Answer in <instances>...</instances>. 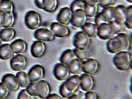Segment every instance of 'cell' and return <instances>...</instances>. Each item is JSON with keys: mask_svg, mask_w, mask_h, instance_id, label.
<instances>
[{"mask_svg": "<svg viewBox=\"0 0 132 99\" xmlns=\"http://www.w3.org/2000/svg\"><path fill=\"white\" fill-rule=\"evenodd\" d=\"M26 89L34 98H47L51 92L50 84L44 80H40L36 83H30Z\"/></svg>", "mask_w": 132, "mask_h": 99, "instance_id": "obj_1", "label": "cell"}, {"mask_svg": "<svg viewBox=\"0 0 132 99\" xmlns=\"http://www.w3.org/2000/svg\"><path fill=\"white\" fill-rule=\"evenodd\" d=\"M113 62L119 71H128L131 65V53L128 51H122L116 53L113 58Z\"/></svg>", "mask_w": 132, "mask_h": 99, "instance_id": "obj_2", "label": "cell"}, {"mask_svg": "<svg viewBox=\"0 0 132 99\" xmlns=\"http://www.w3.org/2000/svg\"><path fill=\"white\" fill-rule=\"evenodd\" d=\"M25 24L29 29H37L42 25V17L37 12L30 11L25 16Z\"/></svg>", "mask_w": 132, "mask_h": 99, "instance_id": "obj_3", "label": "cell"}, {"mask_svg": "<svg viewBox=\"0 0 132 99\" xmlns=\"http://www.w3.org/2000/svg\"><path fill=\"white\" fill-rule=\"evenodd\" d=\"M75 48L80 50H87L90 45V38L83 31L78 32L73 38Z\"/></svg>", "mask_w": 132, "mask_h": 99, "instance_id": "obj_4", "label": "cell"}, {"mask_svg": "<svg viewBox=\"0 0 132 99\" xmlns=\"http://www.w3.org/2000/svg\"><path fill=\"white\" fill-rule=\"evenodd\" d=\"M10 66L15 71H21L25 69L27 66V59L24 55L17 54L11 59Z\"/></svg>", "mask_w": 132, "mask_h": 99, "instance_id": "obj_5", "label": "cell"}, {"mask_svg": "<svg viewBox=\"0 0 132 99\" xmlns=\"http://www.w3.org/2000/svg\"><path fill=\"white\" fill-rule=\"evenodd\" d=\"M107 48L109 52L112 54L120 52L124 50V45L120 38L117 35L108 40L107 43Z\"/></svg>", "mask_w": 132, "mask_h": 99, "instance_id": "obj_6", "label": "cell"}, {"mask_svg": "<svg viewBox=\"0 0 132 99\" xmlns=\"http://www.w3.org/2000/svg\"><path fill=\"white\" fill-rule=\"evenodd\" d=\"M53 74L55 78L60 81H64L70 76L68 67L63 63H57L53 69Z\"/></svg>", "mask_w": 132, "mask_h": 99, "instance_id": "obj_7", "label": "cell"}, {"mask_svg": "<svg viewBox=\"0 0 132 99\" xmlns=\"http://www.w3.org/2000/svg\"><path fill=\"white\" fill-rule=\"evenodd\" d=\"M87 22V16L84 10H78L73 12L71 23L73 26L81 28Z\"/></svg>", "mask_w": 132, "mask_h": 99, "instance_id": "obj_8", "label": "cell"}, {"mask_svg": "<svg viewBox=\"0 0 132 99\" xmlns=\"http://www.w3.org/2000/svg\"><path fill=\"white\" fill-rule=\"evenodd\" d=\"M2 83L5 85L10 92H16L21 87L16 76L12 74L4 75L2 78Z\"/></svg>", "mask_w": 132, "mask_h": 99, "instance_id": "obj_9", "label": "cell"}, {"mask_svg": "<svg viewBox=\"0 0 132 99\" xmlns=\"http://www.w3.org/2000/svg\"><path fill=\"white\" fill-rule=\"evenodd\" d=\"M50 30L56 37L64 38L68 37L70 34V30L67 25L60 23L53 22L51 24Z\"/></svg>", "mask_w": 132, "mask_h": 99, "instance_id": "obj_10", "label": "cell"}, {"mask_svg": "<svg viewBox=\"0 0 132 99\" xmlns=\"http://www.w3.org/2000/svg\"><path fill=\"white\" fill-rule=\"evenodd\" d=\"M45 75V69L42 66L36 65L29 70L28 76L30 83H36L42 80Z\"/></svg>", "mask_w": 132, "mask_h": 99, "instance_id": "obj_11", "label": "cell"}, {"mask_svg": "<svg viewBox=\"0 0 132 99\" xmlns=\"http://www.w3.org/2000/svg\"><path fill=\"white\" fill-rule=\"evenodd\" d=\"M96 82L93 75L84 73L80 76V88L84 92L93 91Z\"/></svg>", "mask_w": 132, "mask_h": 99, "instance_id": "obj_12", "label": "cell"}, {"mask_svg": "<svg viewBox=\"0 0 132 99\" xmlns=\"http://www.w3.org/2000/svg\"><path fill=\"white\" fill-rule=\"evenodd\" d=\"M100 65L97 60L93 58H89L82 63V71L84 73L94 75L99 71Z\"/></svg>", "mask_w": 132, "mask_h": 99, "instance_id": "obj_13", "label": "cell"}, {"mask_svg": "<svg viewBox=\"0 0 132 99\" xmlns=\"http://www.w3.org/2000/svg\"><path fill=\"white\" fill-rule=\"evenodd\" d=\"M114 32L110 23H104L97 27V36L102 40H109L114 37Z\"/></svg>", "mask_w": 132, "mask_h": 99, "instance_id": "obj_14", "label": "cell"}, {"mask_svg": "<svg viewBox=\"0 0 132 99\" xmlns=\"http://www.w3.org/2000/svg\"><path fill=\"white\" fill-rule=\"evenodd\" d=\"M64 86L67 90L71 93L75 94L80 88V76L78 75H73L69 77L66 80H64Z\"/></svg>", "mask_w": 132, "mask_h": 99, "instance_id": "obj_15", "label": "cell"}, {"mask_svg": "<svg viewBox=\"0 0 132 99\" xmlns=\"http://www.w3.org/2000/svg\"><path fill=\"white\" fill-rule=\"evenodd\" d=\"M34 37L38 40L42 41L44 42H48L54 40L55 36L51 30L42 28L39 29H37V30H36Z\"/></svg>", "mask_w": 132, "mask_h": 99, "instance_id": "obj_16", "label": "cell"}, {"mask_svg": "<svg viewBox=\"0 0 132 99\" xmlns=\"http://www.w3.org/2000/svg\"><path fill=\"white\" fill-rule=\"evenodd\" d=\"M46 50L47 46L44 42L40 40L36 41L31 47V54L36 58H40L45 55Z\"/></svg>", "mask_w": 132, "mask_h": 99, "instance_id": "obj_17", "label": "cell"}, {"mask_svg": "<svg viewBox=\"0 0 132 99\" xmlns=\"http://www.w3.org/2000/svg\"><path fill=\"white\" fill-rule=\"evenodd\" d=\"M73 16V11L70 7H65L62 8L58 14L56 19L58 22L64 24V25H68L71 22V20Z\"/></svg>", "mask_w": 132, "mask_h": 99, "instance_id": "obj_18", "label": "cell"}, {"mask_svg": "<svg viewBox=\"0 0 132 99\" xmlns=\"http://www.w3.org/2000/svg\"><path fill=\"white\" fill-rule=\"evenodd\" d=\"M14 54H24L27 50V44L22 39H18L11 43Z\"/></svg>", "mask_w": 132, "mask_h": 99, "instance_id": "obj_19", "label": "cell"}, {"mask_svg": "<svg viewBox=\"0 0 132 99\" xmlns=\"http://www.w3.org/2000/svg\"><path fill=\"white\" fill-rule=\"evenodd\" d=\"M126 6L122 4L114 7V19L118 22L125 24L126 21Z\"/></svg>", "mask_w": 132, "mask_h": 99, "instance_id": "obj_20", "label": "cell"}, {"mask_svg": "<svg viewBox=\"0 0 132 99\" xmlns=\"http://www.w3.org/2000/svg\"><path fill=\"white\" fill-rule=\"evenodd\" d=\"M16 35V30L12 27L4 28L0 31V37H1V40L5 42L11 41L12 40L14 39Z\"/></svg>", "mask_w": 132, "mask_h": 99, "instance_id": "obj_21", "label": "cell"}, {"mask_svg": "<svg viewBox=\"0 0 132 99\" xmlns=\"http://www.w3.org/2000/svg\"><path fill=\"white\" fill-rule=\"evenodd\" d=\"M68 67L70 73L74 75H78L82 72V62L78 58L73 59Z\"/></svg>", "mask_w": 132, "mask_h": 99, "instance_id": "obj_22", "label": "cell"}, {"mask_svg": "<svg viewBox=\"0 0 132 99\" xmlns=\"http://www.w3.org/2000/svg\"><path fill=\"white\" fill-rule=\"evenodd\" d=\"M14 52L11 44H4L0 46V59L2 60H8L13 57Z\"/></svg>", "mask_w": 132, "mask_h": 99, "instance_id": "obj_23", "label": "cell"}, {"mask_svg": "<svg viewBox=\"0 0 132 99\" xmlns=\"http://www.w3.org/2000/svg\"><path fill=\"white\" fill-rule=\"evenodd\" d=\"M81 28L82 31L90 38H94L97 36V26L95 23L87 22Z\"/></svg>", "mask_w": 132, "mask_h": 99, "instance_id": "obj_24", "label": "cell"}, {"mask_svg": "<svg viewBox=\"0 0 132 99\" xmlns=\"http://www.w3.org/2000/svg\"><path fill=\"white\" fill-rule=\"evenodd\" d=\"M76 58V55H75L73 50L68 49L64 51L61 55L60 57V62L61 63L64 64L66 66H68V65L70 64L73 59Z\"/></svg>", "mask_w": 132, "mask_h": 99, "instance_id": "obj_25", "label": "cell"}, {"mask_svg": "<svg viewBox=\"0 0 132 99\" xmlns=\"http://www.w3.org/2000/svg\"><path fill=\"white\" fill-rule=\"evenodd\" d=\"M43 10L47 13H53L58 7V0H43Z\"/></svg>", "mask_w": 132, "mask_h": 99, "instance_id": "obj_26", "label": "cell"}, {"mask_svg": "<svg viewBox=\"0 0 132 99\" xmlns=\"http://www.w3.org/2000/svg\"><path fill=\"white\" fill-rule=\"evenodd\" d=\"M16 76L17 79H18L21 87L26 89L29 86V84L30 83L28 74H27L26 72H24L22 71H19Z\"/></svg>", "mask_w": 132, "mask_h": 99, "instance_id": "obj_27", "label": "cell"}, {"mask_svg": "<svg viewBox=\"0 0 132 99\" xmlns=\"http://www.w3.org/2000/svg\"><path fill=\"white\" fill-rule=\"evenodd\" d=\"M14 6L11 0H1L0 3V12L4 14L14 13Z\"/></svg>", "mask_w": 132, "mask_h": 99, "instance_id": "obj_28", "label": "cell"}, {"mask_svg": "<svg viewBox=\"0 0 132 99\" xmlns=\"http://www.w3.org/2000/svg\"><path fill=\"white\" fill-rule=\"evenodd\" d=\"M102 14L105 17V20L108 23L114 21V6H109L104 7L102 11Z\"/></svg>", "mask_w": 132, "mask_h": 99, "instance_id": "obj_29", "label": "cell"}, {"mask_svg": "<svg viewBox=\"0 0 132 99\" xmlns=\"http://www.w3.org/2000/svg\"><path fill=\"white\" fill-rule=\"evenodd\" d=\"M117 35L122 40L124 45V50L125 51H129L131 47V40L130 36L128 34H127V33L123 32L120 33Z\"/></svg>", "mask_w": 132, "mask_h": 99, "instance_id": "obj_30", "label": "cell"}, {"mask_svg": "<svg viewBox=\"0 0 132 99\" xmlns=\"http://www.w3.org/2000/svg\"><path fill=\"white\" fill-rule=\"evenodd\" d=\"M73 51L76 58L79 59L82 63L90 58V53L87 51V50H80L76 48L73 50Z\"/></svg>", "mask_w": 132, "mask_h": 99, "instance_id": "obj_31", "label": "cell"}, {"mask_svg": "<svg viewBox=\"0 0 132 99\" xmlns=\"http://www.w3.org/2000/svg\"><path fill=\"white\" fill-rule=\"evenodd\" d=\"M84 11L87 17H94L99 11V4L90 6L86 4Z\"/></svg>", "mask_w": 132, "mask_h": 99, "instance_id": "obj_32", "label": "cell"}, {"mask_svg": "<svg viewBox=\"0 0 132 99\" xmlns=\"http://www.w3.org/2000/svg\"><path fill=\"white\" fill-rule=\"evenodd\" d=\"M110 24L111 25L113 32H114L115 35H117L120 33L124 32L126 31V26L125 24L118 22L115 20L110 22Z\"/></svg>", "mask_w": 132, "mask_h": 99, "instance_id": "obj_33", "label": "cell"}, {"mask_svg": "<svg viewBox=\"0 0 132 99\" xmlns=\"http://www.w3.org/2000/svg\"><path fill=\"white\" fill-rule=\"evenodd\" d=\"M126 27L128 29H132V6L126 7V21L125 22Z\"/></svg>", "mask_w": 132, "mask_h": 99, "instance_id": "obj_34", "label": "cell"}, {"mask_svg": "<svg viewBox=\"0 0 132 99\" xmlns=\"http://www.w3.org/2000/svg\"><path fill=\"white\" fill-rule=\"evenodd\" d=\"M15 24V15L14 13L5 14V23L4 28L12 27Z\"/></svg>", "mask_w": 132, "mask_h": 99, "instance_id": "obj_35", "label": "cell"}, {"mask_svg": "<svg viewBox=\"0 0 132 99\" xmlns=\"http://www.w3.org/2000/svg\"><path fill=\"white\" fill-rule=\"evenodd\" d=\"M85 4V3L84 2L83 0H75L71 3L70 9L73 12L78 10H84Z\"/></svg>", "mask_w": 132, "mask_h": 99, "instance_id": "obj_36", "label": "cell"}, {"mask_svg": "<svg viewBox=\"0 0 132 99\" xmlns=\"http://www.w3.org/2000/svg\"><path fill=\"white\" fill-rule=\"evenodd\" d=\"M9 95H10V91L2 82L0 83V98H6Z\"/></svg>", "mask_w": 132, "mask_h": 99, "instance_id": "obj_37", "label": "cell"}, {"mask_svg": "<svg viewBox=\"0 0 132 99\" xmlns=\"http://www.w3.org/2000/svg\"><path fill=\"white\" fill-rule=\"evenodd\" d=\"M95 24L97 25V26H99L101 24H104V23H108L107 22V21L105 20V17L102 14V12L101 13H97L95 16V19H94Z\"/></svg>", "mask_w": 132, "mask_h": 99, "instance_id": "obj_38", "label": "cell"}, {"mask_svg": "<svg viewBox=\"0 0 132 99\" xmlns=\"http://www.w3.org/2000/svg\"><path fill=\"white\" fill-rule=\"evenodd\" d=\"M60 94L61 97L64 98H68V97L72 94L66 88L64 83L61 85L60 87Z\"/></svg>", "mask_w": 132, "mask_h": 99, "instance_id": "obj_39", "label": "cell"}, {"mask_svg": "<svg viewBox=\"0 0 132 99\" xmlns=\"http://www.w3.org/2000/svg\"><path fill=\"white\" fill-rule=\"evenodd\" d=\"M117 0H99V6L102 7L112 6L116 4Z\"/></svg>", "mask_w": 132, "mask_h": 99, "instance_id": "obj_40", "label": "cell"}, {"mask_svg": "<svg viewBox=\"0 0 132 99\" xmlns=\"http://www.w3.org/2000/svg\"><path fill=\"white\" fill-rule=\"evenodd\" d=\"M18 98L19 99H31L32 98H34V97L29 94L26 88V89H23L22 91L20 92Z\"/></svg>", "mask_w": 132, "mask_h": 99, "instance_id": "obj_41", "label": "cell"}, {"mask_svg": "<svg viewBox=\"0 0 132 99\" xmlns=\"http://www.w3.org/2000/svg\"><path fill=\"white\" fill-rule=\"evenodd\" d=\"M85 98L86 99H97L99 98L96 92L93 91H87L85 94Z\"/></svg>", "mask_w": 132, "mask_h": 99, "instance_id": "obj_42", "label": "cell"}, {"mask_svg": "<svg viewBox=\"0 0 132 99\" xmlns=\"http://www.w3.org/2000/svg\"><path fill=\"white\" fill-rule=\"evenodd\" d=\"M5 23V14L0 12V29L4 27Z\"/></svg>", "mask_w": 132, "mask_h": 99, "instance_id": "obj_43", "label": "cell"}, {"mask_svg": "<svg viewBox=\"0 0 132 99\" xmlns=\"http://www.w3.org/2000/svg\"><path fill=\"white\" fill-rule=\"evenodd\" d=\"M85 4L88 5L94 6L96 4H99V0H83Z\"/></svg>", "mask_w": 132, "mask_h": 99, "instance_id": "obj_44", "label": "cell"}, {"mask_svg": "<svg viewBox=\"0 0 132 99\" xmlns=\"http://www.w3.org/2000/svg\"><path fill=\"white\" fill-rule=\"evenodd\" d=\"M47 98H50V99H61L62 98V97L61 96L58 95V94H50L48 97H47Z\"/></svg>", "mask_w": 132, "mask_h": 99, "instance_id": "obj_45", "label": "cell"}, {"mask_svg": "<svg viewBox=\"0 0 132 99\" xmlns=\"http://www.w3.org/2000/svg\"><path fill=\"white\" fill-rule=\"evenodd\" d=\"M43 0H35V3H36V6L39 7V9L43 10V6H42Z\"/></svg>", "mask_w": 132, "mask_h": 99, "instance_id": "obj_46", "label": "cell"}, {"mask_svg": "<svg viewBox=\"0 0 132 99\" xmlns=\"http://www.w3.org/2000/svg\"><path fill=\"white\" fill-rule=\"evenodd\" d=\"M68 98L69 99H78V98H80V97H79L78 94H76L75 93V94H71V95L68 97Z\"/></svg>", "mask_w": 132, "mask_h": 99, "instance_id": "obj_47", "label": "cell"}, {"mask_svg": "<svg viewBox=\"0 0 132 99\" xmlns=\"http://www.w3.org/2000/svg\"><path fill=\"white\" fill-rule=\"evenodd\" d=\"M127 1H128L130 3H132V0H127Z\"/></svg>", "mask_w": 132, "mask_h": 99, "instance_id": "obj_48", "label": "cell"}, {"mask_svg": "<svg viewBox=\"0 0 132 99\" xmlns=\"http://www.w3.org/2000/svg\"><path fill=\"white\" fill-rule=\"evenodd\" d=\"M1 42H2V40H1V37H0V46H1Z\"/></svg>", "mask_w": 132, "mask_h": 99, "instance_id": "obj_49", "label": "cell"}, {"mask_svg": "<svg viewBox=\"0 0 132 99\" xmlns=\"http://www.w3.org/2000/svg\"><path fill=\"white\" fill-rule=\"evenodd\" d=\"M1 0H0V3H1Z\"/></svg>", "mask_w": 132, "mask_h": 99, "instance_id": "obj_50", "label": "cell"}]
</instances>
